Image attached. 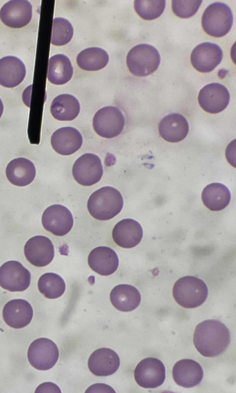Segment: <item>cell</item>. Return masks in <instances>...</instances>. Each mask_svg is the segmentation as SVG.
Masks as SVG:
<instances>
[{"label": "cell", "mask_w": 236, "mask_h": 393, "mask_svg": "<svg viewBox=\"0 0 236 393\" xmlns=\"http://www.w3.org/2000/svg\"><path fill=\"white\" fill-rule=\"evenodd\" d=\"M193 342L203 356L214 357L223 353L230 342V331L221 321L208 319L198 324L195 328Z\"/></svg>", "instance_id": "cell-1"}, {"label": "cell", "mask_w": 236, "mask_h": 393, "mask_svg": "<svg viewBox=\"0 0 236 393\" xmlns=\"http://www.w3.org/2000/svg\"><path fill=\"white\" fill-rule=\"evenodd\" d=\"M123 207V199L116 188L103 187L94 191L87 203L89 213L94 218L101 221L111 219L117 215Z\"/></svg>", "instance_id": "cell-2"}, {"label": "cell", "mask_w": 236, "mask_h": 393, "mask_svg": "<svg viewBox=\"0 0 236 393\" xmlns=\"http://www.w3.org/2000/svg\"><path fill=\"white\" fill-rule=\"evenodd\" d=\"M172 293L174 300L179 305L192 309L204 303L208 290L202 280L193 276H186L175 283Z\"/></svg>", "instance_id": "cell-3"}, {"label": "cell", "mask_w": 236, "mask_h": 393, "mask_svg": "<svg viewBox=\"0 0 236 393\" xmlns=\"http://www.w3.org/2000/svg\"><path fill=\"white\" fill-rule=\"evenodd\" d=\"M160 57L157 50L147 44H140L128 52L126 62L130 72L138 77H145L158 68Z\"/></svg>", "instance_id": "cell-4"}, {"label": "cell", "mask_w": 236, "mask_h": 393, "mask_svg": "<svg viewBox=\"0 0 236 393\" xmlns=\"http://www.w3.org/2000/svg\"><path fill=\"white\" fill-rule=\"evenodd\" d=\"M201 21L203 29L207 34L217 38L221 37L231 30L233 23V15L227 4L215 2L205 10Z\"/></svg>", "instance_id": "cell-5"}, {"label": "cell", "mask_w": 236, "mask_h": 393, "mask_svg": "<svg viewBox=\"0 0 236 393\" xmlns=\"http://www.w3.org/2000/svg\"><path fill=\"white\" fill-rule=\"evenodd\" d=\"M95 132L105 138L118 136L125 125V118L121 111L115 106H105L98 110L92 122Z\"/></svg>", "instance_id": "cell-6"}, {"label": "cell", "mask_w": 236, "mask_h": 393, "mask_svg": "<svg viewBox=\"0 0 236 393\" xmlns=\"http://www.w3.org/2000/svg\"><path fill=\"white\" fill-rule=\"evenodd\" d=\"M27 357L30 364L39 370H48L57 363L59 350L56 344L51 339L39 338L30 345Z\"/></svg>", "instance_id": "cell-7"}, {"label": "cell", "mask_w": 236, "mask_h": 393, "mask_svg": "<svg viewBox=\"0 0 236 393\" xmlns=\"http://www.w3.org/2000/svg\"><path fill=\"white\" fill-rule=\"evenodd\" d=\"M73 175L78 183L83 186H91L101 178L103 169L98 156L86 153L78 158L73 166Z\"/></svg>", "instance_id": "cell-8"}, {"label": "cell", "mask_w": 236, "mask_h": 393, "mask_svg": "<svg viewBox=\"0 0 236 393\" xmlns=\"http://www.w3.org/2000/svg\"><path fill=\"white\" fill-rule=\"evenodd\" d=\"M29 270L19 262L10 260L0 267V286L10 292H22L30 284Z\"/></svg>", "instance_id": "cell-9"}, {"label": "cell", "mask_w": 236, "mask_h": 393, "mask_svg": "<svg viewBox=\"0 0 236 393\" xmlns=\"http://www.w3.org/2000/svg\"><path fill=\"white\" fill-rule=\"evenodd\" d=\"M136 383L146 389H154L160 386L165 379V369L159 359L150 357L141 361L134 371Z\"/></svg>", "instance_id": "cell-10"}, {"label": "cell", "mask_w": 236, "mask_h": 393, "mask_svg": "<svg viewBox=\"0 0 236 393\" xmlns=\"http://www.w3.org/2000/svg\"><path fill=\"white\" fill-rule=\"evenodd\" d=\"M42 223L44 229L54 235L63 236L71 230L74 219L72 213L67 207L55 204L44 211Z\"/></svg>", "instance_id": "cell-11"}, {"label": "cell", "mask_w": 236, "mask_h": 393, "mask_svg": "<svg viewBox=\"0 0 236 393\" xmlns=\"http://www.w3.org/2000/svg\"><path fill=\"white\" fill-rule=\"evenodd\" d=\"M230 95L223 84L213 82L205 85L198 94V102L206 112L215 114L224 110L228 105Z\"/></svg>", "instance_id": "cell-12"}, {"label": "cell", "mask_w": 236, "mask_h": 393, "mask_svg": "<svg viewBox=\"0 0 236 393\" xmlns=\"http://www.w3.org/2000/svg\"><path fill=\"white\" fill-rule=\"evenodd\" d=\"M223 51L217 44L207 42L196 46L191 54L193 67L201 73L212 71L221 63Z\"/></svg>", "instance_id": "cell-13"}, {"label": "cell", "mask_w": 236, "mask_h": 393, "mask_svg": "<svg viewBox=\"0 0 236 393\" xmlns=\"http://www.w3.org/2000/svg\"><path fill=\"white\" fill-rule=\"evenodd\" d=\"M32 16V7L26 0H11L0 10V18L6 26L19 28L26 26Z\"/></svg>", "instance_id": "cell-14"}, {"label": "cell", "mask_w": 236, "mask_h": 393, "mask_svg": "<svg viewBox=\"0 0 236 393\" xmlns=\"http://www.w3.org/2000/svg\"><path fill=\"white\" fill-rule=\"evenodd\" d=\"M27 260L36 267L48 265L54 257V247L51 240L43 236H36L29 239L24 247Z\"/></svg>", "instance_id": "cell-15"}, {"label": "cell", "mask_w": 236, "mask_h": 393, "mask_svg": "<svg viewBox=\"0 0 236 393\" xmlns=\"http://www.w3.org/2000/svg\"><path fill=\"white\" fill-rule=\"evenodd\" d=\"M120 366V358L113 350L101 348L95 350L90 356L88 367L95 376H107L115 373Z\"/></svg>", "instance_id": "cell-16"}, {"label": "cell", "mask_w": 236, "mask_h": 393, "mask_svg": "<svg viewBox=\"0 0 236 393\" xmlns=\"http://www.w3.org/2000/svg\"><path fill=\"white\" fill-rule=\"evenodd\" d=\"M143 236L141 225L132 219H125L119 221L112 231L114 242L119 246L125 248L137 245L141 242Z\"/></svg>", "instance_id": "cell-17"}, {"label": "cell", "mask_w": 236, "mask_h": 393, "mask_svg": "<svg viewBox=\"0 0 236 393\" xmlns=\"http://www.w3.org/2000/svg\"><path fill=\"white\" fill-rule=\"evenodd\" d=\"M33 315L31 305L23 299H14L4 306L2 316L5 322L14 328H21L31 322Z\"/></svg>", "instance_id": "cell-18"}, {"label": "cell", "mask_w": 236, "mask_h": 393, "mask_svg": "<svg viewBox=\"0 0 236 393\" xmlns=\"http://www.w3.org/2000/svg\"><path fill=\"white\" fill-rule=\"evenodd\" d=\"M172 377L178 385L190 388L201 383L203 371L198 362L192 359H184L175 364L172 369Z\"/></svg>", "instance_id": "cell-19"}, {"label": "cell", "mask_w": 236, "mask_h": 393, "mask_svg": "<svg viewBox=\"0 0 236 393\" xmlns=\"http://www.w3.org/2000/svg\"><path fill=\"white\" fill-rule=\"evenodd\" d=\"M88 264L96 273L102 276H108L117 269L119 259L116 252L111 248L98 246L89 253Z\"/></svg>", "instance_id": "cell-20"}, {"label": "cell", "mask_w": 236, "mask_h": 393, "mask_svg": "<svg viewBox=\"0 0 236 393\" xmlns=\"http://www.w3.org/2000/svg\"><path fill=\"white\" fill-rule=\"evenodd\" d=\"M51 143L53 149L58 154L68 156L80 149L82 137L80 132L72 127L58 129L52 134Z\"/></svg>", "instance_id": "cell-21"}, {"label": "cell", "mask_w": 236, "mask_h": 393, "mask_svg": "<svg viewBox=\"0 0 236 393\" xmlns=\"http://www.w3.org/2000/svg\"><path fill=\"white\" fill-rule=\"evenodd\" d=\"M160 136L164 140L171 143L183 140L189 131L186 118L178 113L169 114L163 117L158 124Z\"/></svg>", "instance_id": "cell-22"}, {"label": "cell", "mask_w": 236, "mask_h": 393, "mask_svg": "<svg viewBox=\"0 0 236 393\" xmlns=\"http://www.w3.org/2000/svg\"><path fill=\"white\" fill-rule=\"evenodd\" d=\"M26 75L24 63L18 58L8 56L0 59V84L12 88L19 85Z\"/></svg>", "instance_id": "cell-23"}, {"label": "cell", "mask_w": 236, "mask_h": 393, "mask_svg": "<svg viewBox=\"0 0 236 393\" xmlns=\"http://www.w3.org/2000/svg\"><path fill=\"white\" fill-rule=\"evenodd\" d=\"M5 172L9 181L17 186L29 184L36 175V169L33 163L23 157L11 160L6 166Z\"/></svg>", "instance_id": "cell-24"}, {"label": "cell", "mask_w": 236, "mask_h": 393, "mask_svg": "<svg viewBox=\"0 0 236 393\" xmlns=\"http://www.w3.org/2000/svg\"><path fill=\"white\" fill-rule=\"evenodd\" d=\"M110 300L112 305L118 310L128 312L136 309L141 300V294L133 286L120 284L111 291Z\"/></svg>", "instance_id": "cell-25"}, {"label": "cell", "mask_w": 236, "mask_h": 393, "mask_svg": "<svg viewBox=\"0 0 236 393\" xmlns=\"http://www.w3.org/2000/svg\"><path fill=\"white\" fill-rule=\"evenodd\" d=\"M202 200L204 205L209 210L218 211L225 209L229 205L231 193L225 185L212 183L203 190Z\"/></svg>", "instance_id": "cell-26"}, {"label": "cell", "mask_w": 236, "mask_h": 393, "mask_svg": "<svg viewBox=\"0 0 236 393\" xmlns=\"http://www.w3.org/2000/svg\"><path fill=\"white\" fill-rule=\"evenodd\" d=\"M73 68L70 59L63 54H56L49 60L47 78L56 85L64 84L72 78Z\"/></svg>", "instance_id": "cell-27"}, {"label": "cell", "mask_w": 236, "mask_h": 393, "mask_svg": "<svg viewBox=\"0 0 236 393\" xmlns=\"http://www.w3.org/2000/svg\"><path fill=\"white\" fill-rule=\"evenodd\" d=\"M52 116L60 121H71L75 119L80 111V104L73 95L62 94L53 100L51 108Z\"/></svg>", "instance_id": "cell-28"}, {"label": "cell", "mask_w": 236, "mask_h": 393, "mask_svg": "<svg viewBox=\"0 0 236 393\" xmlns=\"http://www.w3.org/2000/svg\"><path fill=\"white\" fill-rule=\"evenodd\" d=\"M109 61L107 53L98 47H90L81 51L77 57L79 67L85 71H95L104 68Z\"/></svg>", "instance_id": "cell-29"}, {"label": "cell", "mask_w": 236, "mask_h": 393, "mask_svg": "<svg viewBox=\"0 0 236 393\" xmlns=\"http://www.w3.org/2000/svg\"><path fill=\"white\" fill-rule=\"evenodd\" d=\"M38 288L46 298L56 299L64 293L66 284L63 279L58 274L46 273L39 279Z\"/></svg>", "instance_id": "cell-30"}, {"label": "cell", "mask_w": 236, "mask_h": 393, "mask_svg": "<svg viewBox=\"0 0 236 393\" xmlns=\"http://www.w3.org/2000/svg\"><path fill=\"white\" fill-rule=\"evenodd\" d=\"M165 7L164 0H136L134 8L137 14L145 20L158 18L163 12Z\"/></svg>", "instance_id": "cell-31"}, {"label": "cell", "mask_w": 236, "mask_h": 393, "mask_svg": "<svg viewBox=\"0 0 236 393\" xmlns=\"http://www.w3.org/2000/svg\"><path fill=\"white\" fill-rule=\"evenodd\" d=\"M74 34V29L70 22L62 17H56L53 20L51 44L56 46H63L69 43Z\"/></svg>", "instance_id": "cell-32"}, {"label": "cell", "mask_w": 236, "mask_h": 393, "mask_svg": "<svg viewBox=\"0 0 236 393\" xmlns=\"http://www.w3.org/2000/svg\"><path fill=\"white\" fill-rule=\"evenodd\" d=\"M202 2V0H173L172 9L173 13L179 17L189 18L196 13Z\"/></svg>", "instance_id": "cell-33"}, {"label": "cell", "mask_w": 236, "mask_h": 393, "mask_svg": "<svg viewBox=\"0 0 236 393\" xmlns=\"http://www.w3.org/2000/svg\"><path fill=\"white\" fill-rule=\"evenodd\" d=\"M35 393H61L59 387L52 383H44L38 386Z\"/></svg>", "instance_id": "cell-34"}, {"label": "cell", "mask_w": 236, "mask_h": 393, "mask_svg": "<svg viewBox=\"0 0 236 393\" xmlns=\"http://www.w3.org/2000/svg\"><path fill=\"white\" fill-rule=\"evenodd\" d=\"M3 111V103L0 98V118L1 117Z\"/></svg>", "instance_id": "cell-35"}]
</instances>
